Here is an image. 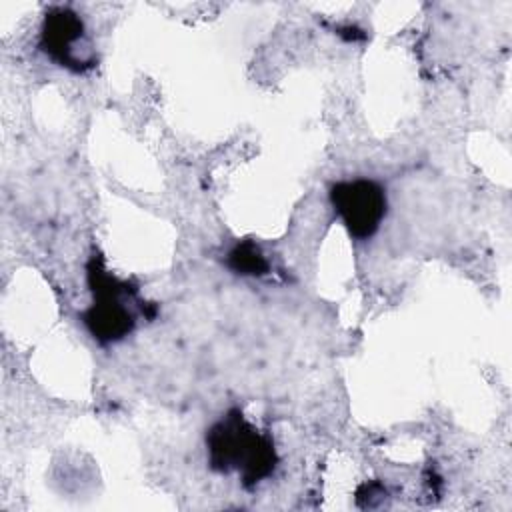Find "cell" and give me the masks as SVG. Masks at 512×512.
I'll return each mask as SVG.
<instances>
[{"mask_svg":"<svg viewBox=\"0 0 512 512\" xmlns=\"http://www.w3.org/2000/svg\"><path fill=\"white\" fill-rule=\"evenodd\" d=\"M38 48L56 66L72 74H86L98 66L96 44L82 16L66 4H52L46 8L40 24Z\"/></svg>","mask_w":512,"mask_h":512,"instance_id":"3957f363","label":"cell"},{"mask_svg":"<svg viewBox=\"0 0 512 512\" xmlns=\"http://www.w3.org/2000/svg\"><path fill=\"white\" fill-rule=\"evenodd\" d=\"M224 264L228 270L240 276H266L270 272V262L252 240H242L232 246L224 258Z\"/></svg>","mask_w":512,"mask_h":512,"instance_id":"5b68a950","label":"cell"},{"mask_svg":"<svg viewBox=\"0 0 512 512\" xmlns=\"http://www.w3.org/2000/svg\"><path fill=\"white\" fill-rule=\"evenodd\" d=\"M330 206L354 240H370L388 212L384 184L374 178L338 180L328 190Z\"/></svg>","mask_w":512,"mask_h":512,"instance_id":"277c9868","label":"cell"},{"mask_svg":"<svg viewBox=\"0 0 512 512\" xmlns=\"http://www.w3.org/2000/svg\"><path fill=\"white\" fill-rule=\"evenodd\" d=\"M208 466L218 474L240 476L246 490L270 478L278 466V452L270 432L258 430L240 408H230L206 430Z\"/></svg>","mask_w":512,"mask_h":512,"instance_id":"7a4b0ae2","label":"cell"},{"mask_svg":"<svg viewBox=\"0 0 512 512\" xmlns=\"http://www.w3.org/2000/svg\"><path fill=\"white\" fill-rule=\"evenodd\" d=\"M86 284L90 304L80 318L100 346L122 342L138 328L140 318L152 322L160 312L156 302L140 296V288L134 282L118 278L96 248L86 262Z\"/></svg>","mask_w":512,"mask_h":512,"instance_id":"6da1fadb","label":"cell"}]
</instances>
